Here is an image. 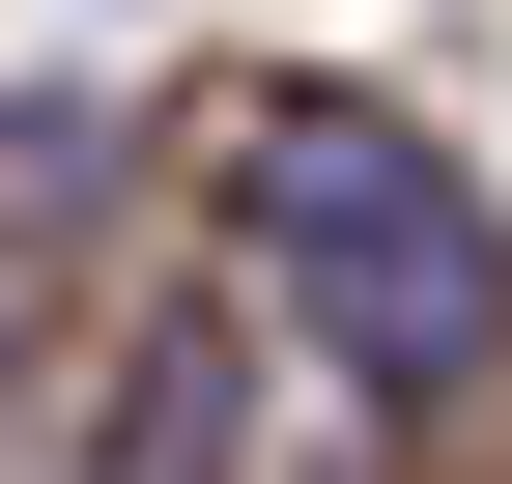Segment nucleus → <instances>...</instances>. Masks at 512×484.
Segmentation results:
<instances>
[{
	"mask_svg": "<svg viewBox=\"0 0 512 484\" xmlns=\"http://www.w3.org/2000/svg\"><path fill=\"white\" fill-rule=\"evenodd\" d=\"M228 257H256V314H285L342 399H399V428L512 371V200L399 86H256L228 114Z\"/></svg>",
	"mask_w": 512,
	"mask_h": 484,
	"instance_id": "nucleus-1",
	"label": "nucleus"
}]
</instances>
